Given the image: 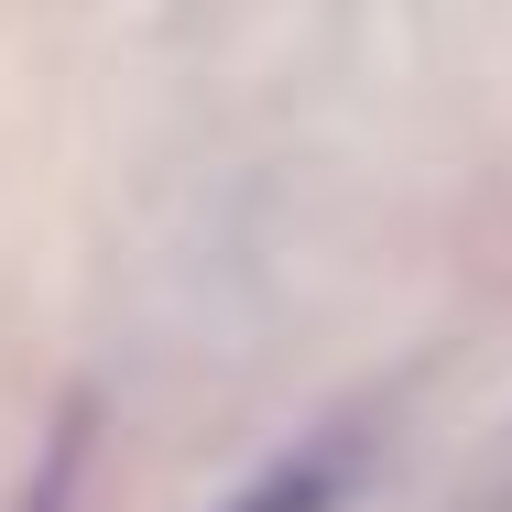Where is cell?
<instances>
[{"mask_svg":"<svg viewBox=\"0 0 512 512\" xmlns=\"http://www.w3.org/2000/svg\"><path fill=\"white\" fill-rule=\"evenodd\" d=\"M360 469H371V425L338 414V425H306L295 447H273L218 512H338L349 491H360Z\"/></svg>","mask_w":512,"mask_h":512,"instance_id":"1","label":"cell"},{"mask_svg":"<svg viewBox=\"0 0 512 512\" xmlns=\"http://www.w3.org/2000/svg\"><path fill=\"white\" fill-rule=\"evenodd\" d=\"M77 469H88V404L55 425V447H44V480H33V502H22V512H66V502H77Z\"/></svg>","mask_w":512,"mask_h":512,"instance_id":"2","label":"cell"}]
</instances>
